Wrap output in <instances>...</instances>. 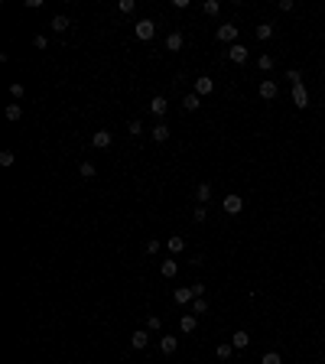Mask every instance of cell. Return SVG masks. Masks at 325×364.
Instances as JSON below:
<instances>
[{
    "mask_svg": "<svg viewBox=\"0 0 325 364\" xmlns=\"http://www.w3.org/2000/svg\"><path fill=\"white\" fill-rule=\"evenodd\" d=\"M69 26H72V23H69V16H62V13L52 16V30H55V33H65Z\"/></svg>",
    "mask_w": 325,
    "mask_h": 364,
    "instance_id": "cell-23",
    "label": "cell"
},
{
    "mask_svg": "<svg viewBox=\"0 0 325 364\" xmlns=\"http://www.w3.org/2000/svg\"><path fill=\"white\" fill-rule=\"evenodd\" d=\"M221 208L228 211V215H241V211H244V199H241V195H225V202H221Z\"/></svg>",
    "mask_w": 325,
    "mask_h": 364,
    "instance_id": "cell-2",
    "label": "cell"
},
{
    "mask_svg": "<svg viewBox=\"0 0 325 364\" xmlns=\"http://www.w3.org/2000/svg\"><path fill=\"white\" fill-rule=\"evenodd\" d=\"M160 328H162L160 316H150V319H147V332H160Z\"/></svg>",
    "mask_w": 325,
    "mask_h": 364,
    "instance_id": "cell-30",
    "label": "cell"
},
{
    "mask_svg": "<svg viewBox=\"0 0 325 364\" xmlns=\"http://www.w3.org/2000/svg\"><path fill=\"white\" fill-rule=\"evenodd\" d=\"M111 143H114L111 130H94V137H91V147H94V150H108Z\"/></svg>",
    "mask_w": 325,
    "mask_h": 364,
    "instance_id": "cell-6",
    "label": "cell"
},
{
    "mask_svg": "<svg viewBox=\"0 0 325 364\" xmlns=\"http://www.w3.org/2000/svg\"><path fill=\"white\" fill-rule=\"evenodd\" d=\"M143 250H147V254H160V241H153V238H150V241H147V247H143Z\"/></svg>",
    "mask_w": 325,
    "mask_h": 364,
    "instance_id": "cell-34",
    "label": "cell"
},
{
    "mask_svg": "<svg viewBox=\"0 0 325 364\" xmlns=\"http://www.w3.org/2000/svg\"><path fill=\"white\" fill-rule=\"evenodd\" d=\"M169 111V101L162 98V94H156V98H150V114H156V117H162Z\"/></svg>",
    "mask_w": 325,
    "mask_h": 364,
    "instance_id": "cell-7",
    "label": "cell"
},
{
    "mask_svg": "<svg viewBox=\"0 0 325 364\" xmlns=\"http://www.w3.org/2000/svg\"><path fill=\"white\" fill-rule=\"evenodd\" d=\"M10 94H13V98H23V85H20V81H13V85H10Z\"/></svg>",
    "mask_w": 325,
    "mask_h": 364,
    "instance_id": "cell-38",
    "label": "cell"
},
{
    "mask_svg": "<svg viewBox=\"0 0 325 364\" xmlns=\"http://www.w3.org/2000/svg\"><path fill=\"white\" fill-rule=\"evenodd\" d=\"M247 46H244V42H234V46H228V59H231V62H247Z\"/></svg>",
    "mask_w": 325,
    "mask_h": 364,
    "instance_id": "cell-4",
    "label": "cell"
},
{
    "mask_svg": "<svg viewBox=\"0 0 325 364\" xmlns=\"http://www.w3.org/2000/svg\"><path fill=\"white\" fill-rule=\"evenodd\" d=\"M166 247L172 250V257H176V254H182V250H186V238H182V234H172V238L166 241Z\"/></svg>",
    "mask_w": 325,
    "mask_h": 364,
    "instance_id": "cell-12",
    "label": "cell"
},
{
    "mask_svg": "<svg viewBox=\"0 0 325 364\" xmlns=\"http://www.w3.org/2000/svg\"><path fill=\"white\" fill-rule=\"evenodd\" d=\"M130 345H133V348H147V345H150V332H147V328L133 332V335H130Z\"/></svg>",
    "mask_w": 325,
    "mask_h": 364,
    "instance_id": "cell-14",
    "label": "cell"
},
{
    "mask_svg": "<svg viewBox=\"0 0 325 364\" xmlns=\"http://www.w3.org/2000/svg\"><path fill=\"white\" fill-rule=\"evenodd\" d=\"M133 7H137L133 0H121V3H117V10H121V13H133Z\"/></svg>",
    "mask_w": 325,
    "mask_h": 364,
    "instance_id": "cell-33",
    "label": "cell"
},
{
    "mask_svg": "<svg viewBox=\"0 0 325 364\" xmlns=\"http://www.w3.org/2000/svg\"><path fill=\"white\" fill-rule=\"evenodd\" d=\"M254 36L260 39V42H267V39L273 36V23H260V26H257V30H254Z\"/></svg>",
    "mask_w": 325,
    "mask_h": 364,
    "instance_id": "cell-21",
    "label": "cell"
},
{
    "mask_svg": "<svg viewBox=\"0 0 325 364\" xmlns=\"http://www.w3.org/2000/svg\"><path fill=\"white\" fill-rule=\"evenodd\" d=\"M215 91V81H211V78H195V94H199V98H205V94H211Z\"/></svg>",
    "mask_w": 325,
    "mask_h": 364,
    "instance_id": "cell-8",
    "label": "cell"
},
{
    "mask_svg": "<svg viewBox=\"0 0 325 364\" xmlns=\"http://www.w3.org/2000/svg\"><path fill=\"white\" fill-rule=\"evenodd\" d=\"M195 199H199V205H208V199H211V182H199V189H195Z\"/></svg>",
    "mask_w": 325,
    "mask_h": 364,
    "instance_id": "cell-15",
    "label": "cell"
},
{
    "mask_svg": "<svg viewBox=\"0 0 325 364\" xmlns=\"http://www.w3.org/2000/svg\"><path fill=\"white\" fill-rule=\"evenodd\" d=\"M192 299H195L192 286H179L176 289V306H192Z\"/></svg>",
    "mask_w": 325,
    "mask_h": 364,
    "instance_id": "cell-10",
    "label": "cell"
},
{
    "mask_svg": "<svg viewBox=\"0 0 325 364\" xmlns=\"http://www.w3.org/2000/svg\"><path fill=\"white\" fill-rule=\"evenodd\" d=\"M286 81H289V85H299V81H302V72L299 69H289L286 72Z\"/></svg>",
    "mask_w": 325,
    "mask_h": 364,
    "instance_id": "cell-29",
    "label": "cell"
},
{
    "mask_svg": "<svg viewBox=\"0 0 325 364\" xmlns=\"http://www.w3.org/2000/svg\"><path fill=\"white\" fill-rule=\"evenodd\" d=\"M23 117V108L20 104H7V121H20Z\"/></svg>",
    "mask_w": 325,
    "mask_h": 364,
    "instance_id": "cell-24",
    "label": "cell"
},
{
    "mask_svg": "<svg viewBox=\"0 0 325 364\" xmlns=\"http://www.w3.org/2000/svg\"><path fill=\"white\" fill-rule=\"evenodd\" d=\"M195 325H199V316H195V312H189V316H182V322H179V328H182V332H195Z\"/></svg>",
    "mask_w": 325,
    "mask_h": 364,
    "instance_id": "cell-18",
    "label": "cell"
},
{
    "mask_svg": "<svg viewBox=\"0 0 325 364\" xmlns=\"http://www.w3.org/2000/svg\"><path fill=\"white\" fill-rule=\"evenodd\" d=\"M234 345H218V358H231Z\"/></svg>",
    "mask_w": 325,
    "mask_h": 364,
    "instance_id": "cell-36",
    "label": "cell"
},
{
    "mask_svg": "<svg viewBox=\"0 0 325 364\" xmlns=\"http://www.w3.org/2000/svg\"><path fill=\"white\" fill-rule=\"evenodd\" d=\"M192 312H195V316H205V312H208V302H205V299H192Z\"/></svg>",
    "mask_w": 325,
    "mask_h": 364,
    "instance_id": "cell-25",
    "label": "cell"
},
{
    "mask_svg": "<svg viewBox=\"0 0 325 364\" xmlns=\"http://www.w3.org/2000/svg\"><path fill=\"white\" fill-rule=\"evenodd\" d=\"M231 345H234V348H247V345H250V335L244 332V328H238V332L231 335Z\"/></svg>",
    "mask_w": 325,
    "mask_h": 364,
    "instance_id": "cell-17",
    "label": "cell"
},
{
    "mask_svg": "<svg viewBox=\"0 0 325 364\" xmlns=\"http://www.w3.org/2000/svg\"><path fill=\"white\" fill-rule=\"evenodd\" d=\"M160 273H162V277H166V280H172V277H176V273H179V264H176V257H172V260H162Z\"/></svg>",
    "mask_w": 325,
    "mask_h": 364,
    "instance_id": "cell-19",
    "label": "cell"
},
{
    "mask_svg": "<svg viewBox=\"0 0 325 364\" xmlns=\"http://www.w3.org/2000/svg\"><path fill=\"white\" fill-rule=\"evenodd\" d=\"M127 133H133V137H140V133H143V124H140V121H130V124H127Z\"/></svg>",
    "mask_w": 325,
    "mask_h": 364,
    "instance_id": "cell-32",
    "label": "cell"
},
{
    "mask_svg": "<svg viewBox=\"0 0 325 364\" xmlns=\"http://www.w3.org/2000/svg\"><path fill=\"white\" fill-rule=\"evenodd\" d=\"M150 133H153V140L156 143H166V140H169V124H156V127H150Z\"/></svg>",
    "mask_w": 325,
    "mask_h": 364,
    "instance_id": "cell-11",
    "label": "cell"
},
{
    "mask_svg": "<svg viewBox=\"0 0 325 364\" xmlns=\"http://www.w3.org/2000/svg\"><path fill=\"white\" fill-rule=\"evenodd\" d=\"M0 163H3V166H13L16 163V153H13V150H3V153H0Z\"/></svg>",
    "mask_w": 325,
    "mask_h": 364,
    "instance_id": "cell-28",
    "label": "cell"
},
{
    "mask_svg": "<svg viewBox=\"0 0 325 364\" xmlns=\"http://www.w3.org/2000/svg\"><path fill=\"white\" fill-rule=\"evenodd\" d=\"M78 172H81L85 179H94V172H98V169H94V163H81V166H78Z\"/></svg>",
    "mask_w": 325,
    "mask_h": 364,
    "instance_id": "cell-27",
    "label": "cell"
},
{
    "mask_svg": "<svg viewBox=\"0 0 325 364\" xmlns=\"http://www.w3.org/2000/svg\"><path fill=\"white\" fill-rule=\"evenodd\" d=\"M33 46H36V49H46L49 39H46V36H33Z\"/></svg>",
    "mask_w": 325,
    "mask_h": 364,
    "instance_id": "cell-37",
    "label": "cell"
},
{
    "mask_svg": "<svg viewBox=\"0 0 325 364\" xmlns=\"http://www.w3.org/2000/svg\"><path fill=\"white\" fill-rule=\"evenodd\" d=\"M182 46H186V39H182V33H169V36H166V49H169V52H179Z\"/></svg>",
    "mask_w": 325,
    "mask_h": 364,
    "instance_id": "cell-13",
    "label": "cell"
},
{
    "mask_svg": "<svg viewBox=\"0 0 325 364\" xmlns=\"http://www.w3.org/2000/svg\"><path fill=\"white\" fill-rule=\"evenodd\" d=\"M205 215H208V208H205V205H199V208L192 211V218H195V221H205Z\"/></svg>",
    "mask_w": 325,
    "mask_h": 364,
    "instance_id": "cell-35",
    "label": "cell"
},
{
    "mask_svg": "<svg viewBox=\"0 0 325 364\" xmlns=\"http://www.w3.org/2000/svg\"><path fill=\"white\" fill-rule=\"evenodd\" d=\"M257 65H260V72H270L277 62H273V55H260V59H257Z\"/></svg>",
    "mask_w": 325,
    "mask_h": 364,
    "instance_id": "cell-26",
    "label": "cell"
},
{
    "mask_svg": "<svg viewBox=\"0 0 325 364\" xmlns=\"http://www.w3.org/2000/svg\"><path fill=\"white\" fill-rule=\"evenodd\" d=\"M133 33H137V39H143V42H147V39L156 36V23H153V20H140V23L133 26Z\"/></svg>",
    "mask_w": 325,
    "mask_h": 364,
    "instance_id": "cell-3",
    "label": "cell"
},
{
    "mask_svg": "<svg viewBox=\"0 0 325 364\" xmlns=\"http://www.w3.org/2000/svg\"><path fill=\"white\" fill-rule=\"evenodd\" d=\"M182 108H186V111H199L202 108V98H199V94H186V98H182Z\"/></svg>",
    "mask_w": 325,
    "mask_h": 364,
    "instance_id": "cell-20",
    "label": "cell"
},
{
    "mask_svg": "<svg viewBox=\"0 0 325 364\" xmlns=\"http://www.w3.org/2000/svg\"><path fill=\"white\" fill-rule=\"evenodd\" d=\"M176 345H179L176 335H166V338L160 341V351H162V355H176Z\"/></svg>",
    "mask_w": 325,
    "mask_h": 364,
    "instance_id": "cell-16",
    "label": "cell"
},
{
    "mask_svg": "<svg viewBox=\"0 0 325 364\" xmlns=\"http://www.w3.org/2000/svg\"><path fill=\"white\" fill-rule=\"evenodd\" d=\"M293 101H296V108H299V111L309 108V91H306L302 81H299V85H293Z\"/></svg>",
    "mask_w": 325,
    "mask_h": 364,
    "instance_id": "cell-5",
    "label": "cell"
},
{
    "mask_svg": "<svg viewBox=\"0 0 325 364\" xmlns=\"http://www.w3.org/2000/svg\"><path fill=\"white\" fill-rule=\"evenodd\" d=\"M277 94H280L277 81H270V78H267V81H260V98H263V101H273Z\"/></svg>",
    "mask_w": 325,
    "mask_h": 364,
    "instance_id": "cell-9",
    "label": "cell"
},
{
    "mask_svg": "<svg viewBox=\"0 0 325 364\" xmlns=\"http://www.w3.org/2000/svg\"><path fill=\"white\" fill-rule=\"evenodd\" d=\"M202 10H205V16H218V13H221V3H218V0H205Z\"/></svg>",
    "mask_w": 325,
    "mask_h": 364,
    "instance_id": "cell-22",
    "label": "cell"
},
{
    "mask_svg": "<svg viewBox=\"0 0 325 364\" xmlns=\"http://www.w3.org/2000/svg\"><path fill=\"white\" fill-rule=\"evenodd\" d=\"M215 36H218V42H228V46H234V42H238V26H234V23L218 26Z\"/></svg>",
    "mask_w": 325,
    "mask_h": 364,
    "instance_id": "cell-1",
    "label": "cell"
},
{
    "mask_svg": "<svg viewBox=\"0 0 325 364\" xmlns=\"http://www.w3.org/2000/svg\"><path fill=\"white\" fill-rule=\"evenodd\" d=\"M260 364H283V361H280V355H277V351H267V355L260 358Z\"/></svg>",
    "mask_w": 325,
    "mask_h": 364,
    "instance_id": "cell-31",
    "label": "cell"
}]
</instances>
